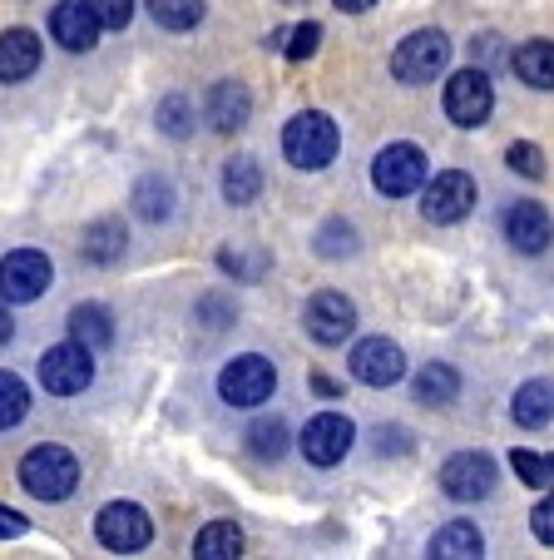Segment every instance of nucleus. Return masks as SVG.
Segmentation results:
<instances>
[{
	"label": "nucleus",
	"instance_id": "nucleus-23",
	"mask_svg": "<svg viewBox=\"0 0 554 560\" xmlns=\"http://www.w3.org/2000/svg\"><path fill=\"white\" fill-rule=\"evenodd\" d=\"M510 65L530 90H554V40H524Z\"/></svg>",
	"mask_w": 554,
	"mask_h": 560
},
{
	"label": "nucleus",
	"instance_id": "nucleus-22",
	"mask_svg": "<svg viewBox=\"0 0 554 560\" xmlns=\"http://www.w3.org/2000/svg\"><path fill=\"white\" fill-rule=\"evenodd\" d=\"M431 556H440V560H475V556H485V536L475 530V521H450V526H440L436 536H431Z\"/></svg>",
	"mask_w": 554,
	"mask_h": 560
},
{
	"label": "nucleus",
	"instance_id": "nucleus-9",
	"mask_svg": "<svg viewBox=\"0 0 554 560\" xmlns=\"http://www.w3.org/2000/svg\"><path fill=\"white\" fill-rule=\"evenodd\" d=\"M90 382H95V352L80 342H55L40 358V387L50 397H80Z\"/></svg>",
	"mask_w": 554,
	"mask_h": 560
},
{
	"label": "nucleus",
	"instance_id": "nucleus-40",
	"mask_svg": "<svg viewBox=\"0 0 554 560\" xmlns=\"http://www.w3.org/2000/svg\"><path fill=\"white\" fill-rule=\"evenodd\" d=\"M25 530H31V521L21 516V511H11V506H0V540H21Z\"/></svg>",
	"mask_w": 554,
	"mask_h": 560
},
{
	"label": "nucleus",
	"instance_id": "nucleus-36",
	"mask_svg": "<svg viewBox=\"0 0 554 560\" xmlns=\"http://www.w3.org/2000/svg\"><path fill=\"white\" fill-rule=\"evenodd\" d=\"M505 164H510L515 174H524V179H544V154H540V144H530V139L505 149Z\"/></svg>",
	"mask_w": 554,
	"mask_h": 560
},
{
	"label": "nucleus",
	"instance_id": "nucleus-30",
	"mask_svg": "<svg viewBox=\"0 0 554 560\" xmlns=\"http://www.w3.org/2000/svg\"><path fill=\"white\" fill-rule=\"evenodd\" d=\"M149 15L164 31H193L203 21V0H149Z\"/></svg>",
	"mask_w": 554,
	"mask_h": 560
},
{
	"label": "nucleus",
	"instance_id": "nucleus-32",
	"mask_svg": "<svg viewBox=\"0 0 554 560\" xmlns=\"http://www.w3.org/2000/svg\"><path fill=\"white\" fill-rule=\"evenodd\" d=\"M510 466H515V476H520L524 487H554V456H544V452H510Z\"/></svg>",
	"mask_w": 554,
	"mask_h": 560
},
{
	"label": "nucleus",
	"instance_id": "nucleus-8",
	"mask_svg": "<svg viewBox=\"0 0 554 560\" xmlns=\"http://www.w3.org/2000/svg\"><path fill=\"white\" fill-rule=\"evenodd\" d=\"M55 283V264L40 248H15V254L0 258V298L5 303H35L45 298Z\"/></svg>",
	"mask_w": 554,
	"mask_h": 560
},
{
	"label": "nucleus",
	"instance_id": "nucleus-35",
	"mask_svg": "<svg viewBox=\"0 0 554 560\" xmlns=\"http://www.w3.org/2000/svg\"><path fill=\"white\" fill-rule=\"evenodd\" d=\"M317 45H322V25H317V21H303V25H293V31H287L283 55H287V60H313Z\"/></svg>",
	"mask_w": 554,
	"mask_h": 560
},
{
	"label": "nucleus",
	"instance_id": "nucleus-6",
	"mask_svg": "<svg viewBox=\"0 0 554 560\" xmlns=\"http://www.w3.org/2000/svg\"><path fill=\"white\" fill-rule=\"evenodd\" d=\"M95 536L115 556H134V550H144L154 540V516L144 506H134V501H109L95 516Z\"/></svg>",
	"mask_w": 554,
	"mask_h": 560
},
{
	"label": "nucleus",
	"instance_id": "nucleus-17",
	"mask_svg": "<svg viewBox=\"0 0 554 560\" xmlns=\"http://www.w3.org/2000/svg\"><path fill=\"white\" fill-rule=\"evenodd\" d=\"M50 35L70 55H84V50H95L99 45V21L84 0H60V5L50 11Z\"/></svg>",
	"mask_w": 554,
	"mask_h": 560
},
{
	"label": "nucleus",
	"instance_id": "nucleus-5",
	"mask_svg": "<svg viewBox=\"0 0 554 560\" xmlns=\"http://www.w3.org/2000/svg\"><path fill=\"white\" fill-rule=\"evenodd\" d=\"M372 184H377V194H387V199L416 194L421 184H426V149L406 144V139L387 144L377 159H372Z\"/></svg>",
	"mask_w": 554,
	"mask_h": 560
},
{
	"label": "nucleus",
	"instance_id": "nucleus-21",
	"mask_svg": "<svg viewBox=\"0 0 554 560\" xmlns=\"http://www.w3.org/2000/svg\"><path fill=\"white\" fill-rule=\"evenodd\" d=\"M125 223L119 219H95L90 229H84V238H80V254H84V264H99V268H109V264H119L125 258Z\"/></svg>",
	"mask_w": 554,
	"mask_h": 560
},
{
	"label": "nucleus",
	"instance_id": "nucleus-2",
	"mask_svg": "<svg viewBox=\"0 0 554 560\" xmlns=\"http://www.w3.org/2000/svg\"><path fill=\"white\" fill-rule=\"evenodd\" d=\"M21 487L31 491L35 501H64L74 497L80 487V456L64 452V446L45 442V446H31L21 462Z\"/></svg>",
	"mask_w": 554,
	"mask_h": 560
},
{
	"label": "nucleus",
	"instance_id": "nucleus-34",
	"mask_svg": "<svg viewBox=\"0 0 554 560\" xmlns=\"http://www.w3.org/2000/svg\"><path fill=\"white\" fill-rule=\"evenodd\" d=\"M219 264L228 268V273H238L243 283H258V278L268 273V254H248V248H223Z\"/></svg>",
	"mask_w": 554,
	"mask_h": 560
},
{
	"label": "nucleus",
	"instance_id": "nucleus-19",
	"mask_svg": "<svg viewBox=\"0 0 554 560\" xmlns=\"http://www.w3.org/2000/svg\"><path fill=\"white\" fill-rule=\"evenodd\" d=\"M64 328H70V342H80L90 352H105L115 342V313L105 303H74Z\"/></svg>",
	"mask_w": 554,
	"mask_h": 560
},
{
	"label": "nucleus",
	"instance_id": "nucleus-13",
	"mask_svg": "<svg viewBox=\"0 0 554 560\" xmlns=\"http://www.w3.org/2000/svg\"><path fill=\"white\" fill-rule=\"evenodd\" d=\"M352 442H356V427L346 422L342 412H317L313 422L303 427V436H297V446H303V456L313 466H337L352 452Z\"/></svg>",
	"mask_w": 554,
	"mask_h": 560
},
{
	"label": "nucleus",
	"instance_id": "nucleus-24",
	"mask_svg": "<svg viewBox=\"0 0 554 560\" xmlns=\"http://www.w3.org/2000/svg\"><path fill=\"white\" fill-rule=\"evenodd\" d=\"M262 194V170H258V159L238 154L223 164V199L233 203V209H248L252 199Z\"/></svg>",
	"mask_w": 554,
	"mask_h": 560
},
{
	"label": "nucleus",
	"instance_id": "nucleus-26",
	"mask_svg": "<svg viewBox=\"0 0 554 560\" xmlns=\"http://www.w3.org/2000/svg\"><path fill=\"white\" fill-rule=\"evenodd\" d=\"M193 556H203V560H233V556H243L238 521H209V526L199 530V540H193Z\"/></svg>",
	"mask_w": 554,
	"mask_h": 560
},
{
	"label": "nucleus",
	"instance_id": "nucleus-1",
	"mask_svg": "<svg viewBox=\"0 0 554 560\" xmlns=\"http://www.w3.org/2000/svg\"><path fill=\"white\" fill-rule=\"evenodd\" d=\"M337 144H342V135H337V125L322 109H303V115H293L283 129V159L303 174L327 170L337 159Z\"/></svg>",
	"mask_w": 554,
	"mask_h": 560
},
{
	"label": "nucleus",
	"instance_id": "nucleus-42",
	"mask_svg": "<svg viewBox=\"0 0 554 560\" xmlns=\"http://www.w3.org/2000/svg\"><path fill=\"white\" fill-rule=\"evenodd\" d=\"M313 392H322V397H337V382L327 377V372H313Z\"/></svg>",
	"mask_w": 554,
	"mask_h": 560
},
{
	"label": "nucleus",
	"instance_id": "nucleus-29",
	"mask_svg": "<svg viewBox=\"0 0 554 560\" xmlns=\"http://www.w3.org/2000/svg\"><path fill=\"white\" fill-rule=\"evenodd\" d=\"M25 412H31V387L15 372H0V432L21 427Z\"/></svg>",
	"mask_w": 554,
	"mask_h": 560
},
{
	"label": "nucleus",
	"instance_id": "nucleus-43",
	"mask_svg": "<svg viewBox=\"0 0 554 560\" xmlns=\"http://www.w3.org/2000/svg\"><path fill=\"white\" fill-rule=\"evenodd\" d=\"M11 332H15V317L5 313V307H0V348H5V342H11Z\"/></svg>",
	"mask_w": 554,
	"mask_h": 560
},
{
	"label": "nucleus",
	"instance_id": "nucleus-31",
	"mask_svg": "<svg viewBox=\"0 0 554 560\" xmlns=\"http://www.w3.org/2000/svg\"><path fill=\"white\" fill-rule=\"evenodd\" d=\"M317 254L322 258H352L356 254V229L346 219H327L317 229Z\"/></svg>",
	"mask_w": 554,
	"mask_h": 560
},
{
	"label": "nucleus",
	"instance_id": "nucleus-10",
	"mask_svg": "<svg viewBox=\"0 0 554 560\" xmlns=\"http://www.w3.org/2000/svg\"><path fill=\"white\" fill-rule=\"evenodd\" d=\"M475 199H481V189H475L471 174L465 170H440L436 179L426 184L421 213H426V223H460L475 209Z\"/></svg>",
	"mask_w": 554,
	"mask_h": 560
},
{
	"label": "nucleus",
	"instance_id": "nucleus-7",
	"mask_svg": "<svg viewBox=\"0 0 554 560\" xmlns=\"http://www.w3.org/2000/svg\"><path fill=\"white\" fill-rule=\"evenodd\" d=\"M495 109V85L485 70H456L446 80V119L460 129H481Z\"/></svg>",
	"mask_w": 554,
	"mask_h": 560
},
{
	"label": "nucleus",
	"instance_id": "nucleus-12",
	"mask_svg": "<svg viewBox=\"0 0 554 560\" xmlns=\"http://www.w3.org/2000/svg\"><path fill=\"white\" fill-rule=\"evenodd\" d=\"M346 368H352V377L366 382V387H397V382L406 377V352L391 338H362L352 348V358H346Z\"/></svg>",
	"mask_w": 554,
	"mask_h": 560
},
{
	"label": "nucleus",
	"instance_id": "nucleus-28",
	"mask_svg": "<svg viewBox=\"0 0 554 560\" xmlns=\"http://www.w3.org/2000/svg\"><path fill=\"white\" fill-rule=\"evenodd\" d=\"M287 422L283 417H258V422L248 427V452L258 456V462H278V456L287 452Z\"/></svg>",
	"mask_w": 554,
	"mask_h": 560
},
{
	"label": "nucleus",
	"instance_id": "nucleus-27",
	"mask_svg": "<svg viewBox=\"0 0 554 560\" xmlns=\"http://www.w3.org/2000/svg\"><path fill=\"white\" fill-rule=\"evenodd\" d=\"M134 213L149 223H164L168 213H174V184L158 179V174H149V179L134 184Z\"/></svg>",
	"mask_w": 554,
	"mask_h": 560
},
{
	"label": "nucleus",
	"instance_id": "nucleus-20",
	"mask_svg": "<svg viewBox=\"0 0 554 560\" xmlns=\"http://www.w3.org/2000/svg\"><path fill=\"white\" fill-rule=\"evenodd\" d=\"M510 417L515 427H530V432H540V427L554 422V382L550 377H530L515 387L510 397Z\"/></svg>",
	"mask_w": 554,
	"mask_h": 560
},
{
	"label": "nucleus",
	"instance_id": "nucleus-25",
	"mask_svg": "<svg viewBox=\"0 0 554 560\" xmlns=\"http://www.w3.org/2000/svg\"><path fill=\"white\" fill-rule=\"evenodd\" d=\"M460 392V377L450 362H426V368L416 372V402L421 407H450Z\"/></svg>",
	"mask_w": 554,
	"mask_h": 560
},
{
	"label": "nucleus",
	"instance_id": "nucleus-11",
	"mask_svg": "<svg viewBox=\"0 0 554 560\" xmlns=\"http://www.w3.org/2000/svg\"><path fill=\"white\" fill-rule=\"evenodd\" d=\"M495 481H500V471H495V462L485 452H456L440 466V491H446L450 501H465V506L491 497Z\"/></svg>",
	"mask_w": 554,
	"mask_h": 560
},
{
	"label": "nucleus",
	"instance_id": "nucleus-41",
	"mask_svg": "<svg viewBox=\"0 0 554 560\" xmlns=\"http://www.w3.org/2000/svg\"><path fill=\"white\" fill-rule=\"evenodd\" d=\"M377 0H337V11H346V15H362V11H372Z\"/></svg>",
	"mask_w": 554,
	"mask_h": 560
},
{
	"label": "nucleus",
	"instance_id": "nucleus-37",
	"mask_svg": "<svg viewBox=\"0 0 554 560\" xmlns=\"http://www.w3.org/2000/svg\"><path fill=\"white\" fill-rule=\"evenodd\" d=\"M90 11H95L99 31H125L134 21V0H84Z\"/></svg>",
	"mask_w": 554,
	"mask_h": 560
},
{
	"label": "nucleus",
	"instance_id": "nucleus-39",
	"mask_svg": "<svg viewBox=\"0 0 554 560\" xmlns=\"http://www.w3.org/2000/svg\"><path fill=\"white\" fill-rule=\"evenodd\" d=\"M372 446H377L381 456H391V452L406 456L411 452V436H406V427H377V442H372Z\"/></svg>",
	"mask_w": 554,
	"mask_h": 560
},
{
	"label": "nucleus",
	"instance_id": "nucleus-15",
	"mask_svg": "<svg viewBox=\"0 0 554 560\" xmlns=\"http://www.w3.org/2000/svg\"><path fill=\"white\" fill-rule=\"evenodd\" d=\"M500 229H505V238H510L515 254H544L550 238H554V219L540 199H515L510 209H505Z\"/></svg>",
	"mask_w": 554,
	"mask_h": 560
},
{
	"label": "nucleus",
	"instance_id": "nucleus-38",
	"mask_svg": "<svg viewBox=\"0 0 554 560\" xmlns=\"http://www.w3.org/2000/svg\"><path fill=\"white\" fill-rule=\"evenodd\" d=\"M530 530H534L540 546H554V497H544L540 506L530 511Z\"/></svg>",
	"mask_w": 554,
	"mask_h": 560
},
{
	"label": "nucleus",
	"instance_id": "nucleus-14",
	"mask_svg": "<svg viewBox=\"0 0 554 560\" xmlns=\"http://www.w3.org/2000/svg\"><path fill=\"white\" fill-rule=\"evenodd\" d=\"M307 332H313L322 348H337V342H346L356 332V307L346 293H332V288H322V293L307 298Z\"/></svg>",
	"mask_w": 554,
	"mask_h": 560
},
{
	"label": "nucleus",
	"instance_id": "nucleus-18",
	"mask_svg": "<svg viewBox=\"0 0 554 560\" xmlns=\"http://www.w3.org/2000/svg\"><path fill=\"white\" fill-rule=\"evenodd\" d=\"M40 70V35L15 25V31H0V85H21Z\"/></svg>",
	"mask_w": 554,
	"mask_h": 560
},
{
	"label": "nucleus",
	"instance_id": "nucleus-4",
	"mask_svg": "<svg viewBox=\"0 0 554 560\" xmlns=\"http://www.w3.org/2000/svg\"><path fill=\"white\" fill-rule=\"evenodd\" d=\"M450 65V40L440 31H411L391 55V74L401 85H431Z\"/></svg>",
	"mask_w": 554,
	"mask_h": 560
},
{
	"label": "nucleus",
	"instance_id": "nucleus-33",
	"mask_svg": "<svg viewBox=\"0 0 554 560\" xmlns=\"http://www.w3.org/2000/svg\"><path fill=\"white\" fill-rule=\"evenodd\" d=\"M158 129L164 135H174V139H189V129H193V105L184 95H168L164 105H158Z\"/></svg>",
	"mask_w": 554,
	"mask_h": 560
},
{
	"label": "nucleus",
	"instance_id": "nucleus-16",
	"mask_svg": "<svg viewBox=\"0 0 554 560\" xmlns=\"http://www.w3.org/2000/svg\"><path fill=\"white\" fill-rule=\"evenodd\" d=\"M252 115V95L243 80H219V85H209V95H203V119H209V129H219V135H233V129H243Z\"/></svg>",
	"mask_w": 554,
	"mask_h": 560
},
{
	"label": "nucleus",
	"instance_id": "nucleus-3",
	"mask_svg": "<svg viewBox=\"0 0 554 560\" xmlns=\"http://www.w3.org/2000/svg\"><path fill=\"white\" fill-rule=\"evenodd\" d=\"M278 387V368L262 352H243L219 372V397L228 407H262Z\"/></svg>",
	"mask_w": 554,
	"mask_h": 560
}]
</instances>
